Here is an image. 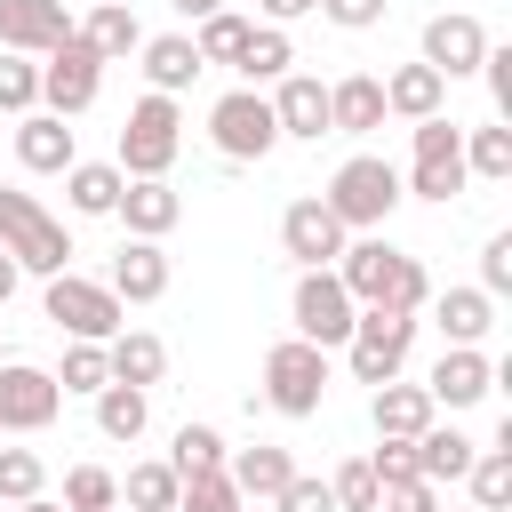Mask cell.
<instances>
[{"label": "cell", "instance_id": "obj_1", "mask_svg": "<svg viewBox=\"0 0 512 512\" xmlns=\"http://www.w3.org/2000/svg\"><path fill=\"white\" fill-rule=\"evenodd\" d=\"M336 280H344V296L368 312H424L432 304V280H424V264L408 256V248H392L384 232H368V240H344V256L328 264Z\"/></svg>", "mask_w": 512, "mask_h": 512}, {"label": "cell", "instance_id": "obj_2", "mask_svg": "<svg viewBox=\"0 0 512 512\" xmlns=\"http://www.w3.org/2000/svg\"><path fill=\"white\" fill-rule=\"evenodd\" d=\"M400 200H408V192H400V168L376 160V152H352V160L328 176V192H320V208H328L344 232H384V216H392Z\"/></svg>", "mask_w": 512, "mask_h": 512}, {"label": "cell", "instance_id": "obj_3", "mask_svg": "<svg viewBox=\"0 0 512 512\" xmlns=\"http://www.w3.org/2000/svg\"><path fill=\"white\" fill-rule=\"evenodd\" d=\"M0 248L16 256V272H40V280L72 272V232L16 184H0Z\"/></svg>", "mask_w": 512, "mask_h": 512}, {"label": "cell", "instance_id": "obj_4", "mask_svg": "<svg viewBox=\"0 0 512 512\" xmlns=\"http://www.w3.org/2000/svg\"><path fill=\"white\" fill-rule=\"evenodd\" d=\"M176 152H184V112H176V96H136L128 104V120H120V176H168L176 168Z\"/></svg>", "mask_w": 512, "mask_h": 512}, {"label": "cell", "instance_id": "obj_5", "mask_svg": "<svg viewBox=\"0 0 512 512\" xmlns=\"http://www.w3.org/2000/svg\"><path fill=\"white\" fill-rule=\"evenodd\" d=\"M40 312H48L72 344H112V336L128 328V304H120L104 280H80V272H56L48 296H40Z\"/></svg>", "mask_w": 512, "mask_h": 512}, {"label": "cell", "instance_id": "obj_6", "mask_svg": "<svg viewBox=\"0 0 512 512\" xmlns=\"http://www.w3.org/2000/svg\"><path fill=\"white\" fill-rule=\"evenodd\" d=\"M320 400H328V352L304 336H280L264 352V408L272 416H320Z\"/></svg>", "mask_w": 512, "mask_h": 512}, {"label": "cell", "instance_id": "obj_7", "mask_svg": "<svg viewBox=\"0 0 512 512\" xmlns=\"http://www.w3.org/2000/svg\"><path fill=\"white\" fill-rule=\"evenodd\" d=\"M408 352H416V312H376L368 304L352 320V336H344V360H352L360 384H392L408 368Z\"/></svg>", "mask_w": 512, "mask_h": 512}, {"label": "cell", "instance_id": "obj_8", "mask_svg": "<svg viewBox=\"0 0 512 512\" xmlns=\"http://www.w3.org/2000/svg\"><path fill=\"white\" fill-rule=\"evenodd\" d=\"M472 176H464V128L440 112V120H416V160H408V184L400 192H416V200H456Z\"/></svg>", "mask_w": 512, "mask_h": 512}, {"label": "cell", "instance_id": "obj_9", "mask_svg": "<svg viewBox=\"0 0 512 512\" xmlns=\"http://www.w3.org/2000/svg\"><path fill=\"white\" fill-rule=\"evenodd\" d=\"M208 136H216L224 160H264V152L280 144L272 96H264V88H232V96H216V104H208Z\"/></svg>", "mask_w": 512, "mask_h": 512}, {"label": "cell", "instance_id": "obj_10", "mask_svg": "<svg viewBox=\"0 0 512 512\" xmlns=\"http://www.w3.org/2000/svg\"><path fill=\"white\" fill-rule=\"evenodd\" d=\"M96 88H104V56L72 32L56 56H40V104L56 112V120H80L88 104H96Z\"/></svg>", "mask_w": 512, "mask_h": 512}, {"label": "cell", "instance_id": "obj_11", "mask_svg": "<svg viewBox=\"0 0 512 512\" xmlns=\"http://www.w3.org/2000/svg\"><path fill=\"white\" fill-rule=\"evenodd\" d=\"M288 320H296V336L304 344H344L352 336V320H360V304L344 296V280L336 272H296V296H288Z\"/></svg>", "mask_w": 512, "mask_h": 512}, {"label": "cell", "instance_id": "obj_12", "mask_svg": "<svg viewBox=\"0 0 512 512\" xmlns=\"http://www.w3.org/2000/svg\"><path fill=\"white\" fill-rule=\"evenodd\" d=\"M56 408H64V392H56L48 368H32V360L0 368V432H48Z\"/></svg>", "mask_w": 512, "mask_h": 512}, {"label": "cell", "instance_id": "obj_13", "mask_svg": "<svg viewBox=\"0 0 512 512\" xmlns=\"http://www.w3.org/2000/svg\"><path fill=\"white\" fill-rule=\"evenodd\" d=\"M424 392H432V408H480V400L496 392V360H488L480 344H448V352L432 360Z\"/></svg>", "mask_w": 512, "mask_h": 512}, {"label": "cell", "instance_id": "obj_14", "mask_svg": "<svg viewBox=\"0 0 512 512\" xmlns=\"http://www.w3.org/2000/svg\"><path fill=\"white\" fill-rule=\"evenodd\" d=\"M72 40L64 0H0V48L8 56H56Z\"/></svg>", "mask_w": 512, "mask_h": 512}, {"label": "cell", "instance_id": "obj_15", "mask_svg": "<svg viewBox=\"0 0 512 512\" xmlns=\"http://www.w3.org/2000/svg\"><path fill=\"white\" fill-rule=\"evenodd\" d=\"M488 48H496V40L480 32V16L456 8V16H432V24H424V56H416V64H432L440 80H464V72H480Z\"/></svg>", "mask_w": 512, "mask_h": 512}, {"label": "cell", "instance_id": "obj_16", "mask_svg": "<svg viewBox=\"0 0 512 512\" xmlns=\"http://www.w3.org/2000/svg\"><path fill=\"white\" fill-rule=\"evenodd\" d=\"M344 240H352V232H344L320 200H288V216H280V248H288L304 272H328V264L344 256Z\"/></svg>", "mask_w": 512, "mask_h": 512}, {"label": "cell", "instance_id": "obj_17", "mask_svg": "<svg viewBox=\"0 0 512 512\" xmlns=\"http://www.w3.org/2000/svg\"><path fill=\"white\" fill-rule=\"evenodd\" d=\"M112 216L128 224V240H168V232H176V216H184V200H176V184H168V176H128Z\"/></svg>", "mask_w": 512, "mask_h": 512}, {"label": "cell", "instance_id": "obj_18", "mask_svg": "<svg viewBox=\"0 0 512 512\" xmlns=\"http://www.w3.org/2000/svg\"><path fill=\"white\" fill-rule=\"evenodd\" d=\"M272 120H280V136L320 144V136H328V88H320L312 72H280V80H272Z\"/></svg>", "mask_w": 512, "mask_h": 512}, {"label": "cell", "instance_id": "obj_19", "mask_svg": "<svg viewBox=\"0 0 512 512\" xmlns=\"http://www.w3.org/2000/svg\"><path fill=\"white\" fill-rule=\"evenodd\" d=\"M104 288H112L120 304H160V296H168V248H160V240H120Z\"/></svg>", "mask_w": 512, "mask_h": 512}, {"label": "cell", "instance_id": "obj_20", "mask_svg": "<svg viewBox=\"0 0 512 512\" xmlns=\"http://www.w3.org/2000/svg\"><path fill=\"white\" fill-rule=\"evenodd\" d=\"M368 128H384V80L376 72L328 80V136H368Z\"/></svg>", "mask_w": 512, "mask_h": 512}, {"label": "cell", "instance_id": "obj_21", "mask_svg": "<svg viewBox=\"0 0 512 512\" xmlns=\"http://www.w3.org/2000/svg\"><path fill=\"white\" fill-rule=\"evenodd\" d=\"M224 480L240 488V504H248V496H264V504H272V496L296 480V456H288L280 440H256V448H232V456H224Z\"/></svg>", "mask_w": 512, "mask_h": 512}, {"label": "cell", "instance_id": "obj_22", "mask_svg": "<svg viewBox=\"0 0 512 512\" xmlns=\"http://www.w3.org/2000/svg\"><path fill=\"white\" fill-rule=\"evenodd\" d=\"M16 160H24L32 176H64V168L80 160V144H72V128H64L56 112H24V120H16Z\"/></svg>", "mask_w": 512, "mask_h": 512}, {"label": "cell", "instance_id": "obj_23", "mask_svg": "<svg viewBox=\"0 0 512 512\" xmlns=\"http://www.w3.org/2000/svg\"><path fill=\"white\" fill-rule=\"evenodd\" d=\"M440 408H432V392L424 384H376V400H368V424H376V440H416L424 424H432Z\"/></svg>", "mask_w": 512, "mask_h": 512}, {"label": "cell", "instance_id": "obj_24", "mask_svg": "<svg viewBox=\"0 0 512 512\" xmlns=\"http://www.w3.org/2000/svg\"><path fill=\"white\" fill-rule=\"evenodd\" d=\"M408 448H416V480H432V488H456L472 472V456H480V440H464L456 424H424Z\"/></svg>", "mask_w": 512, "mask_h": 512}, {"label": "cell", "instance_id": "obj_25", "mask_svg": "<svg viewBox=\"0 0 512 512\" xmlns=\"http://www.w3.org/2000/svg\"><path fill=\"white\" fill-rule=\"evenodd\" d=\"M144 56V80H152V96H184L208 64H200V48H192V32H160V40H144L136 48Z\"/></svg>", "mask_w": 512, "mask_h": 512}, {"label": "cell", "instance_id": "obj_26", "mask_svg": "<svg viewBox=\"0 0 512 512\" xmlns=\"http://www.w3.org/2000/svg\"><path fill=\"white\" fill-rule=\"evenodd\" d=\"M440 104H448V80H440L432 64H400V72L384 80V112L408 120V128H416V120H440Z\"/></svg>", "mask_w": 512, "mask_h": 512}, {"label": "cell", "instance_id": "obj_27", "mask_svg": "<svg viewBox=\"0 0 512 512\" xmlns=\"http://www.w3.org/2000/svg\"><path fill=\"white\" fill-rule=\"evenodd\" d=\"M104 360H112V384H136V392H152V384L168 376V344H160L152 328H120V336L104 344Z\"/></svg>", "mask_w": 512, "mask_h": 512}, {"label": "cell", "instance_id": "obj_28", "mask_svg": "<svg viewBox=\"0 0 512 512\" xmlns=\"http://www.w3.org/2000/svg\"><path fill=\"white\" fill-rule=\"evenodd\" d=\"M432 328H440L448 344H480V336L496 328V296H480V288H440V296H432Z\"/></svg>", "mask_w": 512, "mask_h": 512}, {"label": "cell", "instance_id": "obj_29", "mask_svg": "<svg viewBox=\"0 0 512 512\" xmlns=\"http://www.w3.org/2000/svg\"><path fill=\"white\" fill-rule=\"evenodd\" d=\"M104 64H120V56H136L144 48V24H136V8L128 0H104V8H88V24H72Z\"/></svg>", "mask_w": 512, "mask_h": 512}, {"label": "cell", "instance_id": "obj_30", "mask_svg": "<svg viewBox=\"0 0 512 512\" xmlns=\"http://www.w3.org/2000/svg\"><path fill=\"white\" fill-rule=\"evenodd\" d=\"M296 64V48H288V32L280 24H248V40H240V56H232V72H240V88H264V80H280Z\"/></svg>", "mask_w": 512, "mask_h": 512}, {"label": "cell", "instance_id": "obj_31", "mask_svg": "<svg viewBox=\"0 0 512 512\" xmlns=\"http://www.w3.org/2000/svg\"><path fill=\"white\" fill-rule=\"evenodd\" d=\"M120 184H128V176H120L112 160H72V168H64L72 216H112V208H120Z\"/></svg>", "mask_w": 512, "mask_h": 512}, {"label": "cell", "instance_id": "obj_32", "mask_svg": "<svg viewBox=\"0 0 512 512\" xmlns=\"http://www.w3.org/2000/svg\"><path fill=\"white\" fill-rule=\"evenodd\" d=\"M152 424V392H136V384H104L96 392V432L104 440H136Z\"/></svg>", "mask_w": 512, "mask_h": 512}, {"label": "cell", "instance_id": "obj_33", "mask_svg": "<svg viewBox=\"0 0 512 512\" xmlns=\"http://www.w3.org/2000/svg\"><path fill=\"white\" fill-rule=\"evenodd\" d=\"M224 432L216 424H176V440H168V472L176 480H192V472H224Z\"/></svg>", "mask_w": 512, "mask_h": 512}, {"label": "cell", "instance_id": "obj_34", "mask_svg": "<svg viewBox=\"0 0 512 512\" xmlns=\"http://www.w3.org/2000/svg\"><path fill=\"white\" fill-rule=\"evenodd\" d=\"M464 176L480 184H512V128H464Z\"/></svg>", "mask_w": 512, "mask_h": 512}, {"label": "cell", "instance_id": "obj_35", "mask_svg": "<svg viewBox=\"0 0 512 512\" xmlns=\"http://www.w3.org/2000/svg\"><path fill=\"white\" fill-rule=\"evenodd\" d=\"M464 488H472V512H504L512 504V448H480Z\"/></svg>", "mask_w": 512, "mask_h": 512}, {"label": "cell", "instance_id": "obj_36", "mask_svg": "<svg viewBox=\"0 0 512 512\" xmlns=\"http://www.w3.org/2000/svg\"><path fill=\"white\" fill-rule=\"evenodd\" d=\"M176 472L168 464H128V480H120V504L128 512H176Z\"/></svg>", "mask_w": 512, "mask_h": 512}, {"label": "cell", "instance_id": "obj_37", "mask_svg": "<svg viewBox=\"0 0 512 512\" xmlns=\"http://www.w3.org/2000/svg\"><path fill=\"white\" fill-rule=\"evenodd\" d=\"M112 384V360H104V344H64V368H56V392H104Z\"/></svg>", "mask_w": 512, "mask_h": 512}, {"label": "cell", "instance_id": "obj_38", "mask_svg": "<svg viewBox=\"0 0 512 512\" xmlns=\"http://www.w3.org/2000/svg\"><path fill=\"white\" fill-rule=\"evenodd\" d=\"M120 504V480L104 464H72L64 472V512H112Z\"/></svg>", "mask_w": 512, "mask_h": 512}, {"label": "cell", "instance_id": "obj_39", "mask_svg": "<svg viewBox=\"0 0 512 512\" xmlns=\"http://www.w3.org/2000/svg\"><path fill=\"white\" fill-rule=\"evenodd\" d=\"M240 40H248V16H232V8H216L208 24H192L200 64H232V56H240Z\"/></svg>", "mask_w": 512, "mask_h": 512}, {"label": "cell", "instance_id": "obj_40", "mask_svg": "<svg viewBox=\"0 0 512 512\" xmlns=\"http://www.w3.org/2000/svg\"><path fill=\"white\" fill-rule=\"evenodd\" d=\"M40 488H48L40 448H0V496H8V504H32Z\"/></svg>", "mask_w": 512, "mask_h": 512}, {"label": "cell", "instance_id": "obj_41", "mask_svg": "<svg viewBox=\"0 0 512 512\" xmlns=\"http://www.w3.org/2000/svg\"><path fill=\"white\" fill-rule=\"evenodd\" d=\"M328 496H336V512H376V472H368V456H352V464H336L328 472Z\"/></svg>", "mask_w": 512, "mask_h": 512}, {"label": "cell", "instance_id": "obj_42", "mask_svg": "<svg viewBox=\"0 0 512 512\" xmlns=\"http://www.w3.org/2000/svg\"><path fill=\"white\" fill-rule=\"evenodd\" d=\"M32 104H40V64H32V56H8V48H0V112H16V120H24Z\"/></svg>", "mask_w": 512, "mask_h": 512}, {"label": "cell", "instance_id": "obj_43", "mask_svg": "<svg viewBox=\"0 0 512 512\" xmlns=\"http://www.w3.org/2000/svg\"><path fill=\"white\" fill-rule=\"evenodd\" d=\"M176 512H240V488H232L224 472H192V480L176 488Z\"/></svg>", "mask_w": 512, "mask_h": 512}, {"label": "cell", "instance_id": "obj_44", "mask_svg": "<svg viewBox=\"0 0 512 512\" xmlns=\"http://www.w3.org/2000/svg\"><path fill=\"white\" fill-rule=\"evenodd\" d=\"M368 472H376V488H408L416 480V448L408 440H376L368 448Z\"/></svg>", "mask_w": 512, "mask_h": 512}, {"label": "cell", "instance_id": "obj_45", "mask_svg": "<svg viewBox=\"0 0 512 512\" xmlns=\"http://www.w3.org/2000/svg\"><path fill=\"white\" fill-rule=\"evenodd\" d=\"M272 512H336V496H328V480H312V472H296L280 496H272Z\"/></svg>", "mask_w": 512, "mask_h": 512}, {"label": "cell", "instance_id": "obj_46", "mask_svg": "<svg viewBox=\"0 0 512 512\" xmlns=\"http://www.w3.org/2000/svg\"><path fill=\"white\" fill-rule=\"evenodd\" d=\"M504 288H512V232H496L480 248V296H504Z\"/></svg>", "mask_w": 512, "mask_h": 512}, {"label": "cell", "instance_id": "obj_47", "mask_svg": "<svg viewBox=\"0 0 512 512\" xmlns=\"http://www.w3.org/2000/svg\"><path fill=\"white\" fill-rule=\"evenodd\" d=\"M376 512H440V488L432 480H408V488H384Z\"/></svg>", "mask_w": 512, "mask_h": 512}, {"label": "cell", "instance_id": "obj_48", "mask_svg": "<svg viewBox=\"0 0 512 512\" xmlns=\"http://www.w3.org/2000/svg\"><path fill=\"white\" fill-rule=\"evenodd\" d=\"M320 16L344 32H368V24H384V0H320Z\"/></svg>", "mask_w": 512, "mask_h": 512}, {"label": "cell", "instance_id": "obj_49", "mask_svg": "<svg viewBox=\"0 0 512 512\" xmlns=\"http://www.w3.org/2000/svg\"><path fill=\"white\" fill-rule=\"evenodd\" d=\"M256 8H264V16H272V24H288V16H312V8H320V0H256Z\"/></svg>", "mask_w": 512, "mask_h": 512}, {"label": "cell", "instance_id": "obj_50", "mask_svg": "<svg viewBox=\"0 0 512 512\" xmlns=\"http://www.w3.org/2000/svg\"><path fill=\"white\" fill-rule=\"evenodd\" d=\"M168 8H176V16H184V24H208V16H216V8H224V0H168Z\"/></svg>", "mask_w": 512, "mask_h": 512}, {"label": "cell", "instance_id": "obj_51", "mask_svg": "<svg viewBox=\"0 0 512 512\" xmlns=\"http://www.w3.org/2000/svg\"><path fill=\"white\" fill-rule=\"evenodd\" d=\"M16 280H24V272H16V256H8V248H0V304H8V296H16Z\"/></svg>", "mask_w": 512, "mask_h": 512}, {"label": "cell", "instance_id": "obj_52", "mask_svg": "<svg viewBox=\"0 0 512 512\" xmlns=\"http://www.w3.org/2000/svg\"><path fill=\"white\" fill-rule=\"evenodd\" d=\"M16 512H64V504H48V496H32V504H16Z\"/></svg>", "mask_w": 512, "mask_h": 512}, {"label": "cell", "instance_id": "obj_53", "mask_svg": "<svg viewBox=\"0 0 512 512\" xmlns=\"http://www.w3.org/2000/svg\"><path fill=\"white\" fill-rule=\"evenodd\" d=\"M88 8H104V0H88Z\"/></svg>", "mask_w": 512, "mask_h": 512}, {"label": "cell", "instance_id": "obj_54", "mask_svg": "<svg viewBox=\"0 0 512 512\" xmlns=\"http://www.w3.org/2000/svg\"><path fill=\"white\" fill-rule=\"evenodd\" d=\"M464 512H472V504H464Z\"/></svg>", "mask_w": 512, "mask_h": 512}, {"label": "cell", "instance_id": "obj_55", "mask_svg": "<svg viewBox=\"0 0 512 512\" xmlns=\"http://www.w3.org/2000/svg\"><path fill=\"white\" fill-rule=\"evenodd\" d=\"M112 512H120V504H112Z\"/></svg>", "mask_w": 512, "mask_h": 512}]
</instances>
